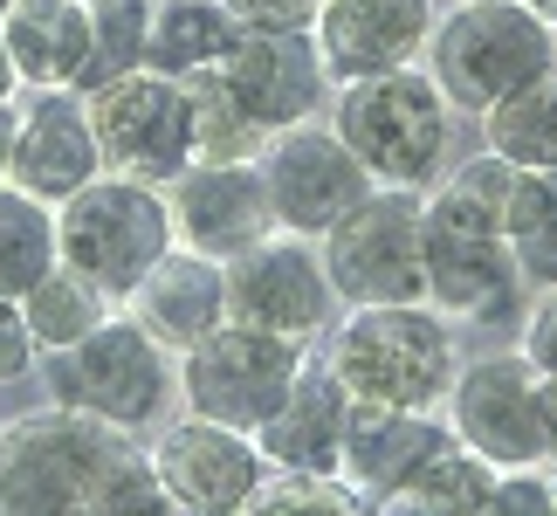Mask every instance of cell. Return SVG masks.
<instances>
[{
    "instance_id": "obj_1",
    "label": "cell",
    "mask_w": 557,
    "mask_h": 516,
    "mask_svg": "<svg viewBox=\"0 0 557 516\" xmlns=\"http://www.w3.org/2000/svg\"><path fill=\"white\" fill-rule=\"evenodd\" d=\"M124 516L173 509L152 476V447L76 406H41L0 427V516Z\"/></svg>"
},
{
    "instance_id": "obj_2",
    "label": "cell",
    "mask_w": 557,
    "mask_h": 516,
    "mask_svg": "<svg viewBox=\"0 0 557 516\" xmlns=\"http://www.w3.org/2000/svg\"><path fill=\"white\" fill-rule=\"evenodd\" d=\"M337 138L358 152V165L379 186H413L434 193L447 180V145H455V103L441 97V83L426 76V62L385 76L337 83Z\"/></svg>"
},
{
    "instance_id": "obj_3",
    "label": "cell",
    "mask_w": 557,
    "mask_h": 516,
    "mask_svg": "<svg viewBox=\"0 0 557 516\" xmlns=\"http://www.w3.org/2000/svg\"><path fill=\"white\" fill-rule=\"evenodd\" d=\"M331 372L372 406H447L461 372L455 324L426 304H351L331 324Z\"/></svg>"
},
{
    "instance_id": "obj_4",
    "label": "cell",
    "mask_w": 557,
    "mask_h": 516,
    "mask_svg": "<svg viewBox=\"0 0 557 516\" xmlns=\"http://www.w3.org/2000/svg\"><path fill=\"white\" fill-rule=\"evenodd\" d=\"M173 248H180V228H173L165 186L132 180V172H97L83 193L55 207V255L76 275H90L111 304H132V290Z\"/></svg>"
},
{
    "instance_id": "obj_5",
    "label": "cell",
    "mask_w": 557,
    "mask_h": 516,
    "mask_svg": "<svg viewBox=\"0 0 557 516\" xmlns=\"http://www.w3.org/2000/svg\"><path fill=\"white\" fill-rule=\"evenodd\" d=\"M420 62L455 111L482 118L488 103L557 70V35L523 0H455V8H441Z\"/></svg>"
},
{
    "instance_id": "obj_6",
    "label": "cell",
    "mask_w": 557,
    "mask_h": 516,
    "mask_svg": "<svg viewBox=\"0 0 557 516\" xmlns=\"http://www.w3.org/2000/svg\"><path fill=\"white\" fill-rule=\"evenodd\" d=\"M41 379H49L55 406H76V414L111 420L124 434H145L152 420H165V406L180 393V352H165L132 310H111L90 337L49 352Z\"/></svg>"
},
{
    "instance_id": "obj_7",
    "label": "cell",
    "mask_w": 557,
    "mask_h": 516,
    "mask_svg": "<svg viewBox=\"0 0 557 516\" xmlns=\"http://www.w3.org/2000/svg\"><path fill=\"white\" fill-rule=\"evenodd\" d=\"M420 262H426V304L447 324H509L523 310V269L517 248L496 213H482L475 200H461L455 186L426 193L420 213Z\"/></svg>"
},
{
    "instance_id": "obj_8",
    "label": "cell",
    "mask_w": 557,
    "mask_h": 516,
    "mask_svg": "<svg viewBox=\"0 0 557 516\" xmlns=\"http://www.w3.org/2000/svg\"><path fill=\"white\" fill-rule=\"evenodd\" d=\"M420 213L426 193L413 186H372L324 242V269L337 304H420L426 296V262H420Z\"/></svg>"
},
{
    "instance_id": "obj_9",
    "label": "cell",
    "mask_w": 557,
    "mask_h": 516,
    "mask_svg": "<svg viewBox=\"0 0 557 516\" xmlns=\"http://www.w3.org/2000/svg\"><path fill=\"white\" fill-rule=\"evenodd\" d=\"M304 358H310V344L227 317L213 337L180 352V400H186V414H207V420H227L242 434H255L283 406V393L304 372Z\"/></svg>"
},
{
    "instance_id": "obj_10",
    "label": "cell",
    "mask_w": 557,
    "mask_h": 516,
    "mask_svg": "<svg viewBox=\"0 0 557 516\" xmlns=\"http://www.w3.org/2000/svg\"><path fill=\"white\" fill-rule=\"evenodd\" d=\"M83 103H90L103 172H132V180L173 186L193 165V103H186L180 76L124 70L111 83H97V90H83Z\"/></svg>"
},
{
    "instance_id": "obj_11",
    "label": "cell",
    "mask_w": 557,
    "mask_h": 516,
    "mask_svg": "<svg viewBox=\"0 0 557 516\" xmlns=\"http://www.w3.org/2000/svg\"><path fill=\"white\" fill-rule=\"evenodd\" d=\"M447 427L496 468H544V372L517 352L461 358L447 385Z\"/></svg>"
},
{
    "instance_id": "obj_12",
    "label": "cell",
    "mask_w": 557,
    "mask_h": 516,
    "mask_svg": "<svg viewBox=\"0 0 557 516\" xmlns=\"http://www.w3.org/2000/svg\"><path fill=\"white\" fill-rule=\"evenodd\" d=\"M227 317L275 337H324L337 324V290L324 269V248L310 234H283L275 228L269 242H255L248 255L227 262Z\"/></svg>"
},
{
    "instance_id": "obj_13",
    "label": "cell",
    "mask_w": 557,
    "mask_h": 516,
    "mask_svg": "<svg viewBox=\"0 0 557 516\" xmlns=\"http://www.w3.org/2000/svg\"><path fill=\"white\" fill-rule=\"evenodd\" d=\"M262 180H269V200H275V228L310 234V242H324V234L379 186L372 172L358 165L351 145L337 138V124H317V118L289 124V132H275L262 145Z\"/></svg>"
},
{
    "instance_id": "obj_14",
    "label": "cell",
    "mask_w": 557,
    "mask_h": 516,
    "mask_svg": "<svg viewBox=\"0 0 557 516\" xmlns=\"http://www.w3.org/2000/svg\"><path fill=\"white\" fill-rule=\"evenodd\" d=\"M152 476H159V489H165L173 509L227 516V509L255 503V489H262V476H269V455H262L255 434H242V427L186 414V420H173L152 441Z\"/></svg>"
},
{
    "instance_id": "obj_15",
    "label": "cell",
    "mask_w": 557,
    "mask_h": 516,
    "mask_svg": "<svg viewBox=\"0 0 557 516\" xmlns=\"http://www.w3.org/2000/svg\"><path fill=\"white\" fill-rule=\"evenodd\" d=\"M165 200H173L180 248H200L213 262H234V255H248L255 242L275 234V200H269L262 159H193L165 186Z\"/></svg>"
},
{
    "instance_id": "obj_16",
    "label": "cell",
    "mask_w": 557,
    "mask_h": 516,
    "mask_svg": "<svg viewBox=\"0 0 557 516\" xmlns=\"http://www.w3.org/2000/svg\"><path fill=\"white\" fill-rule=\"evenodd\" d=\"M434 21H441V0H324L310 21V41H317V62H324V76L337 90V83L420 62Z\"/></svg>"
},
{
    "instance_id": "obj_17",
    "label": "cell",
    "mask_w": 557,
    "mask_h": 516,
    "mask_svg": "<svg viewBox=\"0 0 557 516\" xmlns=\"http://www.w3.org/2000/svg\"><path fill=\"white\" fill-rule=\"evenodd\" d=\"M221 76L269 138L289 132V124H304V118H317V103L331 90L310 28H242L234 56L221 62Z\"/></svg>"
},
{
    "instance_id": "obj_18",
    "label": "cell",
    "mask_w": 557,
    "mask_h": 516,
    "mask_svg": "<svg viewBox=\"0 0 557 516\" xmlns=\"http://www.w3.org/2000/svg\"><path fill=\"white\" fill-rule=\"evenodd\" d=\"M103 172L97 132H90V103L83 90H35L14 103V172L8 180L35 200L62 207L70 193H83Z\"/></svg>"
},
{
    "instance_id": "obj_19",
    "label": "cell",
    "mask_w": 557,
    "mask_h": 516,
    "mask_svg": "<svg viewBox=\"0 0 557 516\" xmlns=\"http://www.w3.org/2000/svg\"><path fill=\"white\" fill-rule=\"evenodd\" d=\"M447 441H455V427L441 420V406H372V400H358L351 427H345L337 476H345L372 509H385Z\"/></svg>"
},
{
    "instance_id": "obj_20",
    "label": "cell",
    "mask_w": 557,
    "mask_h": 516,
    "mask_svg": "<svg viewBox=\"0 0 557 516\" xmlns=\"http://www.w3.org/2000/svg\"><path fill=\"white\" fill-rule=\"evenodd\" d=\"M0 41L28 90H83L97 62V8L90 0H8Z\"/></svg>"
},
{
    "instance_id": "obj_21",
    "label": "cell",
    "mask_w": 557,
    "mask_h": 516,
    "mask_svg": "<svg viewBox=\"0 0 557 516\" xmlns=\"http://www.w3.org/2000/svg\"><path fill=\"white\" fill-rule=\"evenodd\" d=\"M351 406L358 400L345 393V379L331 372V358H304V372H296V385L283 393V406L255 427L269 468H317V476H337Z\"/></svg>"
},
{
    "instance_id": "obj_22",
    "label": "cell",
    "mask_w": 557,
    "mask_h": 516,
    "mask_svg": "<svg viewBox=\"0 0 557 516\" xmlns=\"http://www.w3.org/2000/svg\"><path fill=\"white\" fill-rule=\"evenodd\" d=\"M124 310H132L165 352H193L200 337H213L227 324V262H213V255H200V248H173L132 290Z\"/></svg>"
},
{
    "instance_id": "obj_23",
    "label": "cell",
    "mask_w": 557,
    "mask_h": 516,
    "mask_svg": "<svg viewBox=\"0 0 557 516\" xmlns=\"http://www.w3.org/2000/svg\"><path fill=\"white\" fill-rule=\"evenodd\" d=\"M242 41L227 0H152V28H145V70L159 76H207L221 70Z\"/></svg>"
},
{
    "instance_id": "obj_24",
    "label": "cell",
    "mask_w": 557,
    "mask_h": 516,
    "mask_svg": "<svg viewBox=\"0 0 557 516\" xmlns=\"http://www.w3.org/2000/svg\"><path fill=\"white\" fill-rule=\"evenodd\" d=\"M482 152L509 159L517 172H550L557 165V70L509 90L503 103L482 111Z\"/></svg>"
},
{
    "instance_id": "obj_25",
    "label": "cell",
    "mask_w": 557,
    "mask_h": 516,
    "mask_svg": "<svg viewBox=\"0 0 557 516\" xmlns=\"http://www.w3.org/2000/svg\"><path fill=\"white\" fill-rule=\"evenodd\" d=\"M55 262V207L8 180L0 186V296H28Z\"/></svg>"
},
{
    "instance_id": "obj_26",
    "label": "cell",
    "mask_w": 557,
    "mask_h": 516,
    "mask_svg": "<svg viewBox=\"0 0 557 516\" xmlns=\"http://www.w3.org/2000/svg\"><path fill=\"white\" fill-rule=\"evenodd\" d=\"M21 310H28V331H35V344H41V358H49V352H62V344L90 337L117 304L90 283V275H76L70 262H55L28 296H21Z\"/></svg>"
},
{
    "instance_id": "obj_27",
    "label": "cell",
    "mask_w": 557,
    "mask_h": 516,
    "mask_svg": "<svg viewBox=\"0 0 557 516\" xmlns=\"http://www.w3.org/2000/svg\"><path fill=\"white\" fill-rule=\"evenodd\" d=\"M488 496H496V462H482L475 447H461V441H447L434 462L420 468L413 482L399 489L385 509H420V516H441V509H488Z\"/></svg>"
},
{
    "instance_id": "obj_28",
    "label": "cell",
    "mask_w": 557,
    "mask_h": 516,
    "mask_svg": "<svg viewBox=\"0 0 557 516\" xmlns=\"http://www.w3.org/2000/svg\"><path fill=\"white\" fill-rule=\"evenodd\" d=\"M186 103H193V159H262L269 132L242 111L221 70L186 76Z\"/></svg>"
},
{
    "instance_id": "obj_29",
    "label": "cell",
    "mask_w": 557,
    "mask_h": 516,
    "mask_svg": "<svg viewBox=\"0 0 557 516\" xmlns=\"http://www.w3.org/2000/svg\"><path fill=\"white\" fill-rule=\"evenodd\" d=\"M509 248H517V269L530 290H550L557 283V165L550 172H523L517 180V200H509Z\"/></svg>"
},
{
    "instance_id": "obj_30",
    "label": "cell",
    "mask_w": 557,
    "mask_h": 516,
    "mask_svg": "<svg viewBox=\"0 0 557 516\" xmlns=\"http://www.w3.org/2000/svg\"><path fill=\"white\" fill-rule=\"evenodd\" d=\"M145 28H152V0H111V8H97V62H90L83 90H97V83H111L124 70H145Z\"/></svg>"
},
{
    "instance_id": "obj_31",
    "label": "cell",
    "mask_w": 557,
    "mask_h": 516,
    "mask_svg": "<svg viewBox=\"0 0 557 516\" xmlns=\"http://www.w3.org/2000/svg\"><path fill=\"white\" fill-rule=\"evenodd\" d=\"M248 509H372L345 476H317V468H269Z\"/></svg>"
},
{
    "instance_id": "obj_32",
    "label": "cell",
    "mask_w": 557,
    "mask_h": 516,
    "mask_svg": "<svg viewBox=\"0 0 557 516\" xmlns=\"http://www.w3.org/2000/svg\"><path fill=\"white\" fill-rule=\"evenodd\" d=\"M41 365V344L28 331V310H21V296H0V385L28 379Z\"/></svg>"
},
{
    "instance_id": "obj_33",
    "label": "cell",
    "mask_w": 557,
    "mask_h": 516,
    "mask_svg": "<svg viewBox=\"0 0 557 516\" xmlns=\"http://www.w3.org/2000/svg\"><path fill=\"white\" fill-rule=\"evenodd\" d=\"M523 358L537 365L544 379H557V283L537 290V304L523 310Z\"/></svg>"
},
{
    "instance_id": "obj_34",
    "label": "cell",
    "mask_w": 557,
    "mask_h": 516,
    "mask_svg": "<svg viewBox=\"0 0 557 516\" xmlns=\"http://www.w3.org/2000/svg\"><path fill=\"white\" fill-rule=\"evenodd\" d=\"M488 509H557V476L537 468H496V496Z\"/></svg>"
},
{
    "instance_id": "obj_35",
    "label": "cell",
    "mask_w": 557,
    "mask_h": 516,
    "mask_svg": "<svg viewBox=\"0 0 557 516\" xmlns=\"http://www.w3.org/2000/svg\"><path fill=\"white\" fill-rule=\"evenodd\" d=\"M242 28H310L324 0H227Z\"/></svg>"
},
{
    "instance_id": "obj_36",
    "label": "cell",
    "mask_w": 557,
    "mask_h": 516,
    "mask_svg": "<svg viewBox=\"0 0 557 516\" xmlns=\"http://www.w3.org/2000/svg\"><path fill=\"white\" fill-rule=\"evenodd\" d=\"M544 468H557V379H544Z\"/></svg>"
},
{
    "instance_id": "obj_37",
    "label": "cell",
    "mask_w": 557,
    "mask_h": 516,
    "mask_svg": "<svg viewBox=\"0 0 557 516\" xmlns=\"http://www.w3.org/2000/svg\"><path fill=\"white\" fill-rule=\"evenodd\" d=\"M14 172V103H0V186Z\"/></svg>"
},
{
    "instance_id": "obj_38",
    "label": "cell",
    "mask_w": 557,
    "mask_h": 516,
    "mask_svg": "<svg viewBox=\"0 0 557 516\" xmlns=\"http://www.w3.org/2000/svg\"><path fill=\"white\" fill-rule=\"evenodd\" d=\"M21 90H28V83H21L14 56H8V41H0V103H21Z\"/></svg>"
},
{
    "instance_id": "obj_39",
    "label": "cell",
    "mask_w": 557,
    "mask_h": 516,
    "mask_svg": "<svg viewBox=\"0 0 557 516\" xmlns=\"http://www.w3.org/2000/svg\"><path fill=\"white\" fill-rule=\"evenodd\" d=\"M523 8H530V14H537V21H544V28L557 35V0H523Z\"/></svg>"
},
{
    "instance_id": "obj_40",
    "label": "cell",
    "mask_w": 557,
    "mask_h": 516,
    "mask_svg": "<svg viewBox=\"0 0 557 516\" xmlns=\"http://www.w3.org/2000/svg\"><path fill=\"white\" fill-rule=\"evenodd\" d=\"M90 8H111V0H90Z\"/></svg>"
},
{
    "instance_id": "obj_41",
    "label": "cell",
    "mask_w": 557,
    "mask_h": 516,
    "mask_svg": "<svg viewBox=\"0 0 557 516\" xmlns=\"http://www.w3.org/2000/svg\"><path fill=\"white\" fill-rule=\"evenodd\" d=\"M0 14H8V0H0Z\"/></svg>"
},
{
    "instance_id": "obj_42",
    "label": "cell",
    "mask_w": 557,
    "mask_h": 516,
    "mask_svg": "<svg viewBox=\"0 0 557 516\" xmlns=\"http://www.w3.org/2000/svg\"><path fill=\"white\" fill-rule=\"evenodd\" d=\"M441 8H455V0H441Z\"/></svg>"
},
{
    "instance_id": "obj_43",
    "label": "cell",
    "mask_w": 557,
    "mask_h": 516,
    "mask_svg": "<svg viewBox=\"0 0 557 516\" xmlns=\"http://www.w3.org/2000/svg\"><path fill=\"white\" fill-rule=\"evenodd\" d=\"M0 427H8V420H0Z\"/></svg>"
}]
</instances>
